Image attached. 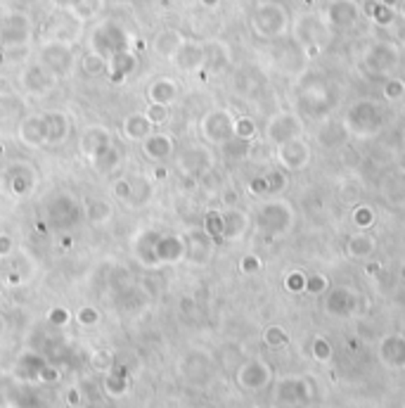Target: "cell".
Returning a JSON list of instances; mask_svg holds the SVG:
<instances>
[{"label":"cell","instance_id":"9a60e30c","mask_svg":"<svg viewBox=\"0 0 405 408\" xmlns=\"http://www.w3.org/2000/svg\"><path fill=\"white\" fill-rule=\"evenodd\" d=\"M211 166L213 157L211 150H206V147H190V150H185L178 157V169L192 178H201L204 173L211 171Z\"/></svg>","mask_w":405,"mask_h":408},{"label":"cell","instance_id":"db71d44e","mask_svg":"<svg viewBox=\"0 0 405 408\" xmlns=\"http://www.w3.org/2000/svg\"><path fill=\"white\" fill-rule=\"evenodd\" d=\"M62 247H64V249L71 247V237H64V240H62Z\"/></svg>","mask_w":405,"mask_h":408},{"label":"cell","instance_id":"e575fe53","mask_svg":"<svg viewBox=\"0 0 405 408\" xmlns=\"http://www.w3.org/2000/svg\"><path fill=\"white\" fill-rule=\"evenodd\" d=\"M258 126L251 116H235V140H254Z\"/></svg>","mask_w":405,"mask_h":408},{"label":"cell","instance_id":"9f6ffc18","mask_svg":"<svg viewBox=\"0 0 405 408\" xmlns=\"http://www.w3.org/2000/svg\"><path fill=\"white\" fill-rule=\"evenodd\" d=\"M3 330H5V321H3V316H0V335H3Z\"/></svg>","mask_w":405,"mask_h":408},{"label":"cell","instance_id":"d4e9b609","mask_svg":"<svg viewBox=\"0 0 405 408\" xmlns=\"http://www.w3.org/2000/svg\"><path fill=\"white\" fill-rule=\"evenodd\" d=\"M349 131H346L344 121H328L323 128L318 131V142L328 150H335V147H344L349 142Z\"/></svg>","mask_w":405,"mask_h":408},{"label":"cell","instance_id":"ac0fdd59","mask_svg":"<svg viewBox=\"0 0 405 408\" xmlns=\"http://www.w3.org/2000/svg\"><path fill=\"white\" fill-rule=\"evenodd\" d=\"M185 254L187 245L182 235H159L154 245V264H178Z\"/></svg>","mask_w":405,"mask_h":408},{"label":"cell","instance_id":"603a6c76","mask_svg":"<svg viewBox=\"0 0 405 408\" xmlns=\"http://www.w3.org/2000/svg\"><path fill=\"white\" fill-rule=\"evenodd\" d=\"M213 242H216V240L208 235L204 228H201V230H192L190 235L185 237V245H187L185 259H190L192 264H204L206 259L211 256Z\"/></svg>","mask_w":405,"mask_h":408},{"label":"cell","instance_id":"7402d4cb","mask_svg":"<svg viewBox=\"0 0 405 408\" xmlns=\"http://www.w3.org/2000/svg\"><path fill=\"white\" fill-rule=\"evenodd\" d=\"M175 67L182 71H199L206 64V50L204 45L194 43V41H182L178 48V53L173 55Z\"/></svg>","mask_w":405,"mask_h":408},{"label":"cell","instance_id":"bcb514c9","mask_svg":"<svg viewBox=\"0 0 405 408\" xmlns=\"http://www.w3.org/2000/svg\"><path fill=\"white\" fill-rule=\"evenodd\" d=\"M249 192L251 195H268V185H266V178L263 176H258V178H254L251 183H249Z\"/></svg>","mask_w":405,"mask_h":408},{"label":"cell","instance_id":"60d3db41","mask_svg":"<svg viewBox=\"0 0 405 408\" xmlns=\"http://www.w3.org/2000/svg\"><path fill=\"white\" fill-rule=\"evenodd\" d=\"M112 192H114L116 202L123 204L128 199V192H130V180L128 178H116L114 185H112Z\"/></svg>","mask_w":405,"mask_h":408},{"label":"cell","instance_id":"cb8c5ba5","mask_svg":"<svg viewBox=\"0 0 405 408\" xmlns=\"http://www.w3.org/2000/svg\"><path fill=\"white\" fill-rule=\"evenodd\" d=\"M43 116H45V126H48V147L62 145L71 133V119L64 112H60V109L48 112Z\"/></svg>","mask_w":405,"mask_h":408},{"label":"cell","instance_id":"2e32d148","mask_svg":"<svg viewBox=\"0 0 405 408\" xmlns=\"http://www.w3.org/2000/svg\"><path fill=\"white\" fill-rule=\"evenodd\" d=\"M223 233H220V240L225 242H237L247 235L251 225V216L239 206H223Z\"/></svg>","mask_w":405,"mask_h":408},{"label":"cell","instance_id":"1f68e13d","mask_svg":"<svg viewBox=\"0 0 405 408\" xmlns=\"http://www.w3.org/2000/svg\"><path fill=\"white\" fill-rule=\"evenodd\" d=\"M263 178H266V185H268V195H280V192H285L287 185H289V171H285L282 166L266 171Z\"/></svg>","mask_w":405,"mask_h":408},{"label":"cell","instance_id":"8992f818","mask_svg":"<svg viewBox=\"0 0 405 408\" xmlns=\"http://www.w3.org/2000/svg\"><path fill=\"white\" fill-rule=\"evenodd\" d=\"M398 64H401V48L394 41L370 43L361 57V67L370 76H394Z\"/></svg>","mask_w":405,"mask_h":408},{"label":"cell","instance_id":"836d02e7","mask_svg":"<svg viewBox=\"0 0 405 408\" xmlns=\"http://www.w3.org/2000/svg\"><path fill=\"white\" fill-rule=\"evenodd\" d=\"M119 164H121V152H119V147H109L107 152L100 154L95 161H93V166H95V171L97 173H107V171H112V169H119Z\"/></svg>","mask_w":405,"mask_h":408},{"label":"cell","instance_id":"f35d334b","mask_svg":"<svg viewBox=\"0 0 405 408\" xmlns=\"http://www.w3.org/2000/svg\"><path fill=\"white\" fill-rule=\"evenodd\" d=\"M372 19L384 27V24H389L391 19H394V10H391L387 3H377L372 5Z\"/></svg>","mask_w":405,"mask_h":408},{"label":"cell","instance_id":"484cf974","mask_svg":"<svg viewBox=\"0 0 405 408\" xmlns=\"http://www.w3.org/2000/svg\"><path fill=\"white\" fill-rule=\"evenodd\" d=\"M121 131L123 135H126L128 140H133V142H142L147 138L149 133L156 131V128L152 126V121L147 119L145 114H130L123 119V124H121Z\"/></svg>","mask_w":405,"mask_h":408},{"label":"cell","instance_id":"83f0119b","mask_svg":"<svg viewBox=\"0 0 405 408\" xmlns=\"http://www.w3.org/2000/svg\"><path fill=\"white\" fill-rule=\"evenodd\" d=\"M344 249L351 259H368L372 252H375V240H372L365 230H358L346 240Z\"/></svg>","mask_w":405,"mask_h":408},{"label":"cell","instance_id":"7c38bea8","mask_svg":"<svg viewBox=\"0 0 405 408\" xmlns=\"http://www.w3.org/2000/svg\"><path fill=\"white\" fill-rule=\"evenodd\" d=\"M36 180H38V173L31 164L26 161H17V164L8 166V171L3 173V187L10 192L12 197H29L36 187Z\"/></svg>","mask_w":405,"mask_h":408},{"label":"cell","instance_id":"11a10c76","mask_svg":"<svg viewBox=\"0 0 405 408\" xmlns=\"http://www.w3.org/2000/svg\"><path fill=\"white\" fill-rule=\"evenodd\" d=\"M36 230H41V233H45V223H43V221H36Z\"/></svg>","mask_w":405,"mask_h":408},{"label":"cell","instance_id":"30bf717a","mask_svg":"<svg viewBox=\"0 0 405 408\" xmlns=\"http://www.w3.org/2000/svg\"><path fill=\"white\" fill-rule=\"evenodd\" d=\"M275 157H278V164L289 173L306 171L313 164V150L309 142L304 140V135L275 147Z\"/></svg>","mask_w":405,"mask_h":408},{"label":"cell","instance_id":"3957f363","mask_svg":"<svg viewBox=\"0 0 405 408\" xmlns=\"http://www.w3.org/2000/svg\"><path fill=\"white\" fill-rule=\"evenodd\" d=\"M294 223H297V211L287 199L280 197H270L261 202L256 216H254V225L266 237H282L294 228Z\"/></svg>","mask_w":405,"mask_h":408},{"label":"cell","instance_id":"f1b7e54d","mask_svg":"<svg viewBox=\"0 0 405 408\" xmlns=\"http://www.w3.org/2000/svg\"><path fill=\"white\" fill-rule=\"evenodd\" d=\"M114 218V206L104 199H90L86 204V221L90 225H107Z\"/></svg>","mask_w":405,"mask_h":408},{"label":"cell","instance_id":"6f0895ef","mask_svg":"<svg viewBox=\"0 0 405 408\" xmlns=\"http://www.w3.org/2000/svg\"><path fill=\"white\" fill-rule=\"evenodd\" d=\"M3 154H5V145L0 142V157H3Z\"/></svg>","mask_w":405,"mask_h":408},{"label":"cell","instance_id":"f546056e","mask_svg":"<svg viewBox=\"0 0 405 408\" xmlns=\"http://www.w3.org/2000/svg\"><path fill=\"white\" fill-rule=\"evenodd\" d=\"M133 69H135V57L130 53H119L112 57V62H109V79L114 83H121Z\"/></svg>","mask_w":405,"mask_h":408},{"label":"cell","instance_id":"74e56055","mask_svg":"<svg viewBox=\"0 0 405 408\" xmlns=\"http://www.w3.org/2000/svg\"><path fill=\"white\" fill-rule=\"evenodd\" d=\"M204 230H206L213 240H220V233H223V211H220V209L206 211V216H204Z\"/></svg>","mask_w":405,"mask_h":408},{"label":"cell","instance_id":"52a82bcc","mask_svg":"<svg viewBox=\"0 0 405 408\" xmlns=\"http://www.w3.org/2000/svg\"><path fill=\"white\" fill-rule=\"evenodd\" d=\"M266 140L268 145L280 147L285 142H289L294 138H301L304 135V119L297 109H282V112H275L268 119L266 124Z\"/></svg>","mask_w":405,"mask_h":408},{"label":"cell","instance_id":"ba28073f","mask_svg":"<svg viewBox=\"0 0 405 408\" xmlns=\"http://www.w3.org/2000/svg\"><path fill=\"white\" fill-rule=\"evenodd\" d=\"M199 133L208 145H228L230 140H235V114L223 107L211 109L201 116Z\"/></svg>","mask_w":405,"mask_h":408},{"label":"cell","instance_id":"681fc988","mask_svg":"<svg viewBox=\"0 0 405 408\" xmlns=\"http://www.w3.org/2000/svg\"><path fill=\"white\" fill-rule=\"evenodd\" d=\"M287 288H289V290H301V288H306L304 276L299 273V271H297V273H289V276H287Z\"/></svg>","mask_w":405,"mask_h":408},{"label":"cell","instance_id":"7dc6e473","mask_svg":"<svg viewBox=\"0 0 405 408\" xmlns=\"http://www.w3.org/2000/svg\"><path fill=\"white\" fill-rule=\"evenodd\" d=\"M306 288L311 290V292H318V290H325L328 288V280H325V276H313L306 280Z\"/></svg>","mask_w":405,"mask_h":408},{"label":"cell","instance_id":"ab89813d","mask_svg":"<svg viewBox=\"0 0 405 408\" xmlns=\"http://www.w3.org/2000/svg\"><path fill=\"white\" fill-rule=\"evenodd\" d=\"M83 69H86V74L97 76V74H102V71L107 69V62H104L102 57L86 55V57H83Z\"/></svg>","mask_w":405,"mask_h":408},{"label":"cell","instance_id":"9c48e42d","mask_svg":"<svg viewBox=\"0 0 405 408\" xmlns=\"http://www.w3.org/2000/svg\"><path fill=\"white\" fill-rule=\"evenodd\" d=\"M325 24L332 29V34H342V31L354 29L361 19V3L358 0H328L323 8Z\"/></svg>","mask_w":405,"mask_h":408},{"label":"cell","instance_id":"f6af8a7d","mask_svg":"<svg viewBox=\"0 0 405 408\" xmlns=\"http://www.w3.org/2000/svg\"><path fill=\"white\" fill-rule=\"evenodd\" d=\"M220 202H223V206H237L239 202V195L235 187H223V192H220Z\"/></svg>","mask_w":405,"mask_h":408},{"label":"cell","instance_id":"f907efd6","mask_svg":"<svg viewBox=\"0 0 405 408\" xmlns=\"http://www.w3.org/2000/svg\"><path fill=\"white\" fill-rule=\"evenodd\" d=\"M69 401H71V404H78V392L71 390V392H69Z\"/></svg>","mask_w":405,"mask_h":408},{"label":"cell","instance_id":"277c9868","mask_svg":"<svg viewBox=\"0 0 405 408\" xmlns=\"http://www.w3.org/2000/svg\"><path fill=\"white\" fill-rule=\"evenodd\" d=\"M251 29L254 34L263 41H275L289 34L292 29V17L282 3L275 0H263L258 3L251 12Z\"/></svg>","mask_w":405,"mask_h":408},{"label":"cell","instance_id":"8d00e7d4","mask_svg":"<svg viewBox=\"0 0 405 408\" xmlns=\"http://www.w3.org/2000/svg\"><path fill=\"white\" fill-rule=\"evenodd\" d=\"M382 95H384V100H389V102L403 100L405 81L398 79V76H387V81H384V86H382Z\"/></svg>","mask_w":405,"mask_h":408},{"label":"cell","instance_id":"c3c4849f","mask_svg":"<svg viewBox=\"0 0 405 408\" xmlns=\"http://www.w3.org/2000/svg\"><path fill=\"white\" fill-rule=\"evenodd\" d=\"M50 321L57 323V326H64L69 321V311L67 309H52L50 311Z\"/></svg>","mask_w":405,"mask_h":408},{"label":"cell","instance_id":"d590c367","mask_svg":"<svg viewBox=\"0 0 405 408\" xmlns=\"http://www.w3.org/2000/svg\"><path fill=\"white\" fill-rule=\"evenodd\" d=\"M142 114H145L147 119L152 121L154 128H159V126H164L166 121H168V116H171V107L161 105V102H147V107H145V112H142Z\"/></svg>","mask_w":405,"mask_h":408},{"label":"cell","instance_id":"5b68a950","mask_svg":"<svg viewBox=\"0 0 405 408\" xmlns=\"http://www.w3.org/2000/svg\"><path fill=\"white\" fill-rule=\"evenodd\" d=\"M292 31L297 43L306 50L309 57H316L332 38V29L325 24L323 15H318V12H304V15H299L294 19Z\"/></svg>","mask_w":405,"mask_h":408},{"label":"cell","instance_id":"4fadbf2b","mask_svg":"<svg viewBox=\"0 0 405 408\" xmlns=\"http://www.w3.org/2000/svg\"><path fill=\"white\" fill-rule=\"evenodd\" d=\"M19 83H22V88L29 95H34V98H48L52 90L57 88V83H60V76L52 74L45 64L36 62V64H29V67L24 69L22 81Z\"/></svg>","mask_w":405,"mask_h":408},{"label":"cell","instance_id":"4dcf8cb0","mask_svg":"<svg viewBox=\"0 0 405 408\" xmlns=\"http://www.w3.org/2000/svg\"><path fill=\"white\" fill-rule=\"evenodd\" d=\"M239 382L244 387H249V390H258V387H263L268 382V368L258 364V361H254V364H249L239 373Z\"/></svg>","mask_w":405,"mask_h":408},{"label":"cell","instance_id":"5bb4252c","mask_svg":"<svg viewBox=\"0 0 405 408\" xmlns=\"http://www.w3.org/2000/svg\"><path fill=\"white\" fill-rule=\"evenodd\" d=\"M19 140L26 147H43L48 145V126H45L43 114H24V119L17 126Z\"/></svg>","mask_w":405,"mask_h":408},{"label":"cell","instance_id":"4316f807","mask_svg":"<svg viewBox=\"0 0 405 408\" xmlns=\"http://www.w3.org/2000/svg\"><path fill=\"white\" fill-rule=\"evenodd\" d=\"M175 98H178V83L173 79H156L147 86V100L149 102H161V105L171 107Z\"/></svg>","mask_w":405,"mask_h":408},{"label":"cell","instance_id":"816d5d0a","mask_svg":"<svg viewBox=\"0 0 405 408\" xmlns=\"http://www.w3.org/2000/svg\"><path fill=\"white\" fill-rule=\"evenodd\" d=\"M398 12H401V17L405 19V0H398Z\"/></svg>","mask_w":405,"mask_h":408},{"label":"cell","instance_id":"7bdbcfd3","mask_svg":"<svg viewBox=\"0 0 405 408\" xmlns=\"http://www.w3.org/2000/svg\"><path fill=\"white\" fill-rule=\"evenodd\" d=\"M239 268H242V273H256L261 268V259L256 254H244L239 261Z\"/></svg>","mask_w":405,"mask_h":408},{"label":"cell","instance_id":"f5cc1de1","mask_svg":"<svg viewBox=\"0 0 405 408\" xmlns=\"http://www.w3.org/2000/svg\"><path fill=\"white\" fill-rule=\"evenodd\" d=\"M201 3H204V5H206V8H216V5H218V3H220V0H201Z\"/></svg>","mask_w":405,"mask_h":408},{"label":"cell","instance_id":"e0dca14e","mask_svg":"<svg viewBox=\"0 0 405 408\" xmlns=\"http://www.w3.org/2000/svg\"><path fill=\"white\" fill-rule=\"evenodd\" d=\"M140 150H142V157L149 161H166L175 152V140L171 133L152 131L140 142Z\"/></svg>","mask_w":405,"mask_h":408},{"label":"cell","instance_id":"b9f144b4","mask_svg":"<svg viewBox=\"0 0 405 408\" xmlns=\"http://www.w3.org/2000/svg\"><path fill=\"white\" fill-rule=\"evenodd\" d=\"M76 321L81 323V326L90 328V326H95V323L100 321V314H97V311H95L93 307H83V309L76 314Z\"/></svg>","mask_w":405,"mask_h":408},{"label":"cell","instance_id":"d6a6232c","mask_svg":"<svg viewBox=\"0 0 405 408\" xmlns=\"http://www.w3.org/2000/svg\"><path fill=\"white\" fill-rule=\"evenodd\" d=\"M375 221L377 216L370 204H358L354 206V211H351V223H354L358 230H370L372 225H375Z\"/></svg>","mask_w":405,"mask_h":408},{"label":"cell","instance_id":"ee69618b","mask_svg":"<svg viewBox=\"0 0 405 408\" xmlns=\"http://www.w3.org/2000/svg\"><path fill=\"white\" fill-rule=\"evenodd\" d=\"M15 252V240L10 237V233H0V259L10 256Z\"/></svg>","mask_w":405,"mask_h":408},{"label":"cell","instance_id":"44dd1931","mask_svg":"<svg viewBox=\"0 0 405 408\" xmlns=\"http://www.w3.org/2000/svg\"><path fill=\"white\" fill-rule=\"evenodd\" d=\"M26 114V102L17 93H0V128H15Z\"/></svg>","mask_w":405,"mask_h":408},{"label":"cell","instance_id":"8fae6325","mask_svg":"<svg viewBox=\"0 0 405 408\" xmlns=\"http://www.w3.org/2000/svg\"><path fill=\"white\" fill-rule=\"evenodd\" d=\"M109 147H114V133L102 124L83 128L81 138H78V152H81V157L88 159L90 164H93L100 154L107 152Z\"/></svg>","mask_w":405,"mask_h":408},{"label":"cell","instance_id":"d6986e66","mask_svg":"<svg viewBox=\"0 0 405 408\" xmlns=\"http://www.w3.org/2000/svg\"><path fill=\"white\" fill-rule=\"evenodd\" d=\"M52 74L57 76H69L71 69H74V57H71V50L62 43H50L43 48V62Z\"/></svg>","mask_w":405,"mask_h":408},{"label":"cell","instance_id":"ffe728a7","mask_svg":"<svg viewBox=\"0 0 405 408\" xmlns=\"http://www.w3.org/2000/svg\"><path fill=\"white\" fill-rule=\"evenodd\" d=\"M128 180H130V192H128V199L123 202L128 209H142V206H147L152 202V197H154L152 176H147V173H135V176Z\"/></svg>","mask_w":405,"mask_h":408},{"label":"cell","instance_id":"6da1fadb","mask_svg":"<svg viewBox=\"0 0 405 408\" xmlns=\"http://www.w3.org/2000/svg\"><path fill=\"white\" fill-rule=\"evenodd\" d=\"M344 126L351 138H375L382 133L384 124H387V112L377 100L361 98L351 102L349 109L344 112Z\"/></svg>","mask_w":405,"mask_h":408},{"label":"cell","instance_id":"7a4b0ae2","mask_svg":"<svg viewBox=\"0 0 405 408\" xmlns=\"http://www.w3.org/2000/svg\"><path fill=\"white\" fill-rule=\"evenodd\" d=\"M335 107V95L323 76H304L297 93V112L309 119H323Z\"/></svg>","mask_w":405,"mask_h":408}]
</instances>
